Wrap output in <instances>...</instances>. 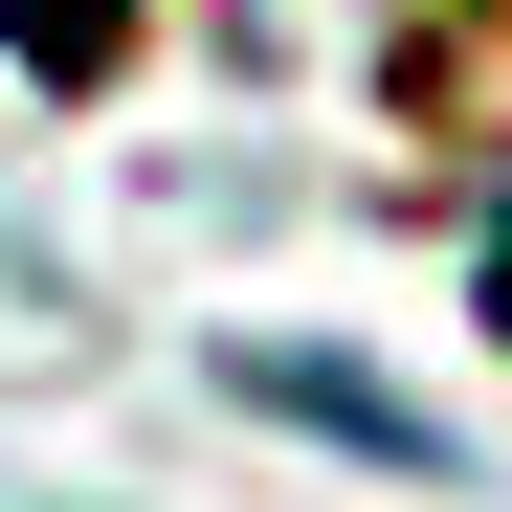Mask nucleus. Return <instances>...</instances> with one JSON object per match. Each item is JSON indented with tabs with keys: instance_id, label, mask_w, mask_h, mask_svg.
<instances>
[{
	"instance_id": "f257e3e1",
	"label": "nucleus",
	"mask_w": 512,
	"mask_h": 512,
	"mask_svg": "<svg viewBox=\"0 0 512 512\" xmlns=\"http://www.w3.org/2000/svg\"><path fill=\"white\" fill-rule=\"evenodd\" d=\"M245 401H290V423H334V446H379V468H446V423L379 401V379H334V357H245Z\"/></svg>"
},
{
	"instance_id": "f03ea898",
	"label": "nucleus",
	"mask_w": 512,
	"mask_h": 512,
	"mask_svg": "<svg viewBox=\"0 0 512 512\" xmlns=\"http://www.w3.org/2000/svg\"><path fill=\"white\" fill-rule=\"evenodd\" d=\"M0 23H23V67H45V90H90V67L134 45V0H0Z\"/></svg>"
}]
</instances>
